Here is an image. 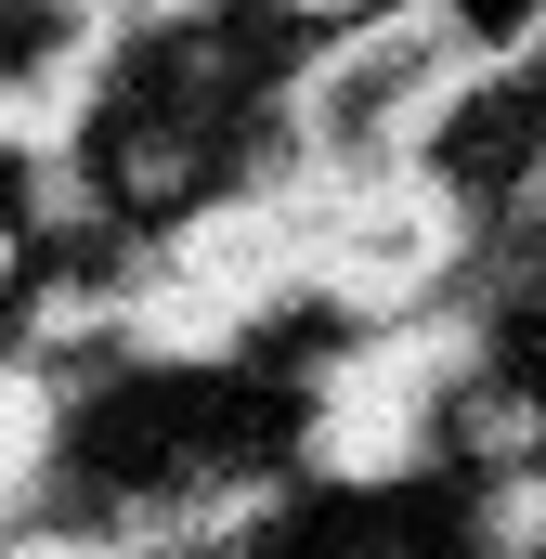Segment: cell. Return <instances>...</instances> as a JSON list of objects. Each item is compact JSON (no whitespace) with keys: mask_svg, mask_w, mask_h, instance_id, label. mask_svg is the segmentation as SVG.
<instances>
[{"mask_svg":"<svg viewBox=\"0 0 546 559\" xmlns=\"http://www.w3.org/2000/svg\"><path fill=\"white\" fill-rule=\"evenodd\" d=\"M482 66H495V52H482L442 0H404V13H378V26H352V39H325V52H299V79H286V143H299L312 182L429 169V143L455 131V105H468Z\"/></svg>","mask_w":546,"mask_h":559,"instance_id":"obj_1","label":"cell"}]
</instances>
